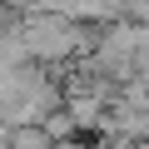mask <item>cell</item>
Listing matches in <instances>:
<instances>
[{
	"label": "cell",
	"instance_id": "1",
	"mask_svg": "<svg viewBox=\"0 0 149 149\" xmlns=\"http://www.w3.org/2000/svg\"><path fill=\"white\" fill-rule=\"evenodd\" d=\"M20 40H25L30 60H40V65H65V60H80V55L95 50L90 25L65 15V10H30V15H20Z\"/></svg>",
	"mask_w": 149,
	"mask_h": 149
}]
</instances>
